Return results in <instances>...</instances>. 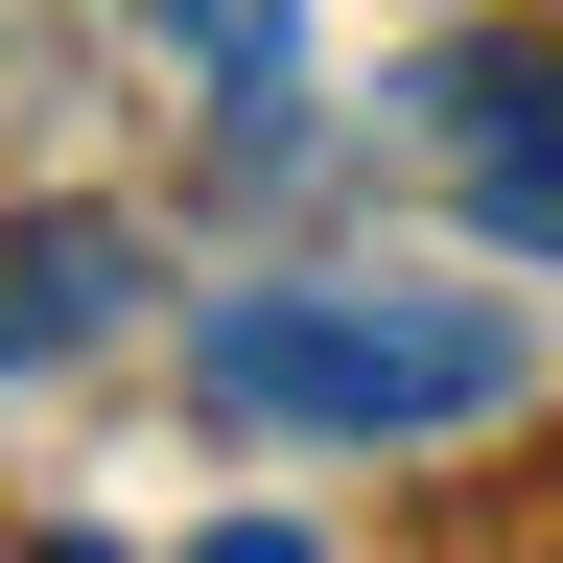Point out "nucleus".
I'll list each match as a JSON object with an SVG mask.
<instances>
[{"label": "nucleus", "instance_id": "obj_5", "mask_svg": "<svg viewBox=\"0 0 563 563\" xmlns=\"http://www.w3.org/2000/svg\"><path fill=\"white\" fill-rule=\"evenodd\" d=\"M188 563H329V540H306V517H211Z\"/></svg>", "mask_w": 563, "mask_h": 563}, {"label": "nucleus", "instance_id": "obj_2", "mask_svg": "<svg viewBox=\"0 0 563 563\" xmlns=\"http://www.w3.org/2000/svg\"><path fill=\"white\" fill-rule=\"evenodd\" d=\"M446 95V141H470V235H517V258H563V70H422Z\"/></svg>", "mask_w": 563, "mask_h": 563}, {"label": "nucleus", "instance_id": "obj_4", "mask_svg": "<svg viewBox=\"0 0 563 563\" xmlns=\"http://www.w3.org/2000/svg\"><path fill=\"white\" fill-rule=\"evenodd\" d=\"M95 329H118V211H24V306H0V352L47 376V352H95Z\"/></svg>", "mask_w": 563, "mask_h": 563}, {"label": "nucleus", "instance_id": "obj_3", "mask_svg": "<svg viewBox=\"0 0 563 563\" xmlns=\"http://www.w3.org/2000/svg\"><path fill=\"white\" fill-rule=\"evenodd\" d=\"M141 24H165V47H211L235 165H282V141H306V24H282V0H141Z\"/></svg>", "mask_w": 563, "mask_h": 563}, {"label": "nucleus", "instance_id": "obj_1", "mask_svg": "<svg viewBox=\"0 0 563 563\" xmlns=\"http://www.w3.org/2000/svg\"><path fill=\"white\" fill-rule=\"evenodd\" d=\"M211 422H282V446H470V422L540 399V329L470 306V282H235L188 329Z\"/></svg>", "mask_w": 563, "mask_h": 563}, {"label": "nucleus", "instance_id": "obj_6", "mask_svg": "<svg viewBox=\"0 0 563 563\" xmlns=\"http://www.w3.org/2000/svg\"><path fill=\"white\" fill-rule=\"evenodd\" d=\"M47 563H118V540H47Z\"/></svg>", "mask_w": 563, "mask_h": 563}]
</instances>
